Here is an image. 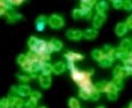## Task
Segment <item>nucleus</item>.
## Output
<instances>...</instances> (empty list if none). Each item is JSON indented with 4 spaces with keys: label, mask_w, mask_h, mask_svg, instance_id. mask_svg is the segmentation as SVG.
I'll list each match as a JSON object with an SVG mask.
<instances>
[{
    "label": "nucleus",
    "mask_w": 132,
    "mask_h": 108,
    "mask_svg": "<svg viewBox=\"0 0 132 108\" xmlns=\"http://www.w3.org/2000/svg\"><path fill=\"white\" fill-rule=\"evenodd\" d=\"M71 73V78L75 83H77V85L80 86L81 90H84V91H88L89 93H91L95 87H94V84L91 83V76L94 73L92 70L90 71H80L78 69L75 67L74 70L70 71Z\"/></svg>",
    "instance_id": "f257e3e1"
},
{
    "label": "nucleus",
    "mask_w": 132,
    "mask_h": 108,
    "mask_svg": "<svg viewBox=\"0 0 132 108\" xmlns=\"http://www.w3.org/2000/svg\"><path fill=\"white\" fill-rule=\"evenodd\" d=\"M48 23H49V26L52 28H54V29H59V28L63 27V25H64V21H63L62 16H60V15H56V14H53L52 16L48 19Z\"/></svg>",
    "instance_id": "f03ea898"
},
{
    "label": "nucleus",
    "mask_w": 132,
    "mask_h": 108,
    "mask_svg": "<svg viewBox=\"0 0 132 108\" xmlns=\"http://www.w3.org/2000/svg\"><path fill=\"white\" fill-rule=\"evenodd\" d=\"M64 57L67 59V63H76V62L83 61L84 56L82 54H78V52H74V51H68L67 54H64Z\"/></svg>",
    "instance_id": "7ed1b4c3"
},
{
    "label": "nucleus",
    "mask_w": 132,
    "mask_h": 108,
    "mask_svg": "<svg viewBox=\"0 0 132 108\" xmlns=\"http://www.w3.org/2000/svg\"><path fill=\"white\" fill-rule=\"evenodd\" d=\"M8 101H10V108H22L25 102L20 96H15V98H10L8 96Z\"/></svg>",
    "instance_id": "20e7f679"
},
{
    "label": "nucleus",
    "mask_w": 132,
    "mask_h": 108,
    "mask_svg": "<svg viewBox=\"0 0 132 108\" xmlns=\"http://www.w3.org/2000/svg\"><path fill=\"white\" fill-rule=\"evenodd\" d=\"M67 37L69 40H72V41L81 40L83 37V32H81L78 29H69L67 32Z\"/></svg>",
    "instance_id": "39448f33"
},
{
    "label": "nucleus",
    "mask_w": 132,
    "mask_h": 108,
    "mask_svg": "<svg viewBox=\"0 0 132 108\" xmlns=\"http://www.w3.org/2000/svg\"><path fill=\"white\" fill-rule=\"evenodd\" d=\"M105 20H106L105 14H100V13H97V14L95 15V17H94L92 25H94L95 28H101L103 26V23L105 22Z\"/></svg>",
    "instance_id": "423d86ee"
},
{
    "label": "nucleus",
    "mask_w": 132,
    "mask_h": 108,
    "mask_svg": "<svg viewBox=\"0 0 132 108\" xmlns=\"http://www.w3.org/2000/svg\"><path fill=\"white\" fill-rule=\"evenodd\" d=\"M126 76H129V72L124 69L123 66H116L113 70V77L118 79H124Z\"/></svg>",
    "instance_id": "0eeeda50"
},
{
    "label": "nucleus",
    "mask_w": 132,
    "mask_h": 108,
    "mask_svg": "<svg viewBox=\"0 0 132 108\" xmlns=\"http://www.w3.org/2000/svg\"><path fill=\"white\" fill-rule=\"evenodd\" d=\"M67 70V65L63 62H57L53 65V73L55 74H61Z\"/></svg>",
    "instance_id": "6e6552de"
},
{
    "label": "nucleus",
    "mask_w": 132,
    "mask_h": 108,
    "mask_svg": "<svg viewBox=\"0 0 132 108\" xmlns=\"http://www.w3.org/2000/svg\"><path fill=\"white\" fill-rule=\"evenodd\" d=\"M16 92L19 96H28L32 93V90L29 89V86L27 85H20L16 87Z\"/></svg>",
    "instance_id": "1a4fd4ad"
},
{
    "label": "nucleus",
    "mask_w": 132,
    "mask_h": 108,
    "mask_svg": "<svg viewBox=\"0 0 132 108\" xmlns=\"http://www.w3.org/2000/svg\"><path fill=\"white\" fill-rule=\"evenodd\" d=\"M47 22H48L47 17H46L45 15H40V16L36 19V30H39V32L45 30Z\"/></svg>",
    "instance_id": "9d476101"
},
{
    "label": "nucleus",
    "mask_w": 132,
    "mask_h": 108,
    "mask_svg": "<svg viewBox=\"0 0 132 108\" xmlns=\"http://www.w3.org/2000/svg\"><path fill=\"white\" fill-rule=\"evenodd\" d=\"M39 79H40V85L42 89H49L50 85H52V78H50V76H40L39 77Z\"/></svg>",
    "instance_id": "9b49d317"
},
{
    "label": "nucleus",
    "mask_w": 132,
    "mask_h": 108,
    "mask_svg": "<svg viewBox=\"0 0 132 108\" xmlns=\"http://www.w3.org/2000/svg\"><path fill=\"white\" fill-rule=\"evenodd\" d=\"M49 45H50V48H52L53 52L54 51H60V50L62 49V42L57 38H52L50 40Z\"/></svg>",
    "instance_id": "f8f14e48"
},
{
    "label": "nucleus",
    "mask_w": 132,
    "mask_h": 108,
    "mask_svg": "<svg viewBox=\"0 0 132 108\" xmlns=\"http://www.w3.org/2000/svg\"><path fill=\"white\" fill-rule=\"evenodd\" d=\"M6 16H7V21L10 23H14L15 21L22 19V16H21L19 13H16V12H7Z\"/></svg>",
    "instance_id": "ddd939ff"
},
{
    "label": "nucleus",
    "mask_w": 132,
    "mask_h": 108,
    "mask_svg": "<svg viewBox=\"0 0 132 108\" xmlns=\"http://www.w3.org/2000/svg\"><path fill=\"white\" fill-rule=\"evenodd\" d=\"M50 73H53V65H52V64H50V63L42 64L40 76H50Z\"/></svg>",
    "instance_id": "4468645a"
},
{
    "label": "nucleus",
    "mask_w": 132,
    "mask_h": 108,
    "mask_svg": "<svg viewBox=\"0 0 132 108\" xmlns=\"http://www.w3.org/2000/svg\"><path fill=\"white\" fill-rule=\"evenodd\" d=\"M95 5H96V3L92 1V0H82V1H81V9L91 11V8Z\"/></svg>",
    "instance_id": "2eb2a0df"
},
{
    "label": "nucleus",
    "mask_w": 132,
    "mask_h": 108,
    "mask_svg": "<svg viewBox=\"0 0 132 108\" xmlns=\"http://www.w3.org/2000/svg\"><path fill=\"white\" fill-rule=\"evenodd\" d=\"M108 8H109V6H108L106 1H98L96 4V9H97V13H100V14H104L108 11Z\"/></svg>",
    "instance_id": "dca6fc26"
},
{
    "label": "nucleus",
    "mask_w": 132,
    "mask_h": 108,
    "mask_svg": "<svg viewBox=\"0 0 132 108\" xmlns=\"http://www.w3.org/2000/svg\"><path fill=\"white\" fill-rule=\"evenodd\" d=\"M119 48L122 50H124V51H126V52H130L132 50V42L130 41V40H123L122 42H120V45H119Z\"/></svg>",
    "instance_id": "f3484780"
},
{
    "label": "nucleus",
    "mask_w": 132,
    "mask_h": 108,
    "mask_svg": "<svg viewBox=\"0 0 132 108\" xmlns=\"http://www.w3.org/2000/svg\"><path fill=\"white\" fill-rule=\"evenodd\" d=\"M126 33H127V27L125 23L120 22L116 26V34H117L118 36H123V35H125Z\"/></svg>",
    "instance_id": "a211bd4d"
},
{
    "label": "nucleus",
    "mask_w": 132,
    "mask_h": 108,
    "mask_svg": "<svg viewBox=\"0 0 132 108\" xmlns=\"http://www.w3.org/2000/svg\"><path fill=\"white\" fill-rule=\"evenodd\" d=\"M97 35H98V33L95 29H87L83 33V37L87 40H94L97 37Z\"/></svg>",
    "instance_id": "6ab92c4d"
},
{
    "label": "nucleus",
    "mask_w": 132,
    "mask_h": 108,
    "mask_svg": "<svg viewBox=\"0 0 132 108\" xmlns=\"http://www.w3.org/2000/svg\"><path fill=\"white\" fill-rule=\"evenodd\" d=\"M112 63H113V59L110 58V57H108V56H104L103 59L100 61V65L102 67H110L112 65Z\"/></svg>",
    "instance_id": "aec40b11"
},
{
    "label": "nucleus",
    "mask_w": 132,
    "mask_h": 108,
    "mask_svg": "<svg viewBox=\"0 0 132 108\" xmlns=\"http://www.w3.org/2000/svg\"><path fill=\"white\" fill-rule=\"evenodd\" d=\"M91 56L94 57V58L96 59V61L100 62L101 59H103V57L105 56L104 52H103V50H100V49H95V50H92L91 52Z\"/></svg>",
    "instance_id": "412c9836"
},
{
    "label": "nucleus",
    "mask_w": 132,
    "mask_h": 108,
    "mask_svg": "<svg viewBox=\"0 0 132 108\" xmlns=\"http://www.w3.org/2000/svg\"><path fill=\"white\" fill-rule=\"evenodd\" d=\"M106 81H98V83H96L95 85H94V87H95V91H97L98 93H101V92H105V87H106Z\"/></svg>",
    "instance_id": "4be33fe9"
},
{
    "label": "nucleus",
    "mask_w": 132,
    "mask_h": 108,
    "mask_svg": "<svg viewBox=\"0 0 132 108\" xmlns=\"http://www.w3.org/2000/svg\"><path fill=\"white\" fill-rule=\"evenodd\" d=\"M26 57H27V61L30 62V63H34V62H37V57H39V54H36V52L32 51L30 50L29 52H28L27 55H26Z\"/></svg>",
    "instance_id": "5701e85b"
},
{
    "label": "nucleus",
    "mask_w": 132,
    "mask_h": 108,
    "mask_svg": "<svg viewBox=\"0 0 132 108\" xmlns=\"http://www.w3.org/2000/svg\"><path fill=\"white\" fill-rule=\"evenodd\" d=\"M49 59H50V55H47V54H41L37 57V62L41 64L49 63Z\"/></svg>",
    "instance_id": "b1692460"
},
{
    "label": "nucleus",
    "mask_w": 132,
    "mask_h": 108,
    "mask_svg": "<svg viewBox=\"0 0 132 108\" xmlns=\"http://www.w3.org/2000/svg\"><path fill=\"white\" fill-rule=\"evenodd\" d=\"M113 83V85H115V87H116V90H117V92L118 91H120V90H123V79H118V78H115V80L112 81Z\"/></svg>",
    "instance_id": "393cba45"
},
{
    "label": "nucleus",
    "mask_w": 132,
    "mask_h": 108,
    "mask_svg": "<svg viewBox=\"0 0 132 108\" xmlns=\"http://www.w3.org/2000/svg\"><path fill=\"white\" fill-rule=\"evenodd\" d=\"M37 41H39V38H36L35 36H32L29 40H28V45H29V49H30V50L34 49V47L36 45Z\"/></svg>",
    "instance_id": "a878e982"
},
{
    "label": "nucleus",
    "mask_w": 132,
    "mask_h": 108,
    "mask_svg": "<svg viewBox=\"0 0 132 108\" xmlns=\"http://www.w3.org/2000/svg\"><path fill=\"white\" fill-rule=\"evenodd\" d=\"M69 107L70 108H80V102H78L77 99H75V98L69 99Z\"/></svg>",
    "instance_id": "bb28decb"
},
{
    "label": "nucleus",
    "mask_w": 132,
    "mask_h": 108,
    "mask_svg": "<svg viewBox=\"0 0 132 108\" xmlns=\"http://www.w3.org/2000/svg\"><path fill=\"white\" fill-rule=\"evenodd\" d=\"M105 92L106 93H110V92H117V90H116L115 85H113V83H108L106 84V87H105Z\"/></svg>",
    "instance_id": "cd10ccee"
},
{
    "label": "nucleus",
    "mask_w": 132,
    "mask_h": 108,
    "mask_svg": "<svg viewBox=\"0 0 132 108\" xmlns=\"http://www.w3.org/2000/svg\"><path fill=\"white\" fill-rule=\"evenodd\" d=\"M16 77L19 78V80L23 81V83H27V81H29L30 79H32V78H30L29 74H22V73H19Z\"/></svg>",
    "instance_id": "c85d7f7f"
},
{
    "label": "nucleus",
    "mask_w": 132,
    "mask_h": 108,
    "mask_svg": "<svg viewBox=\"0 0 132 108\" xmlns=\"http://www.w3.org/2000/svg\"><path fill=\"white\" fill-rule=\"evenodd\" d=\"M23 107H25V108H35V107H36V101H34V100H32V99H29V100H27V101L25 102Z\"/></svg>",
    "instance_id": "c756f323"
},
{
    "label": "nucleus",
    "mask_w": 132,
    "mask_h": 108,
    "mask_svg": "<svg viewBox=\"0 0 132 108\" xmlns=\"http://www.w3.org/2000/svg\"><path fill=\"white\" fill-rule=\"evenodd\" d=\"M29 99H32V100H34V101H39L41 99V93L40 92H37V91H35V92H32L30 93V98Z\"/></svg>",
    "instance_id": "7c9ffc66"
},
{
    "label": "nucleus",
    "mask_w": 132,
    "mask_h": 108,
    "mask_svg": "<svg viewBox=\"0 0 132 108\" xmlns=\"http://www.w3.org/2000/svg\"><path fill=\"white\" fill-rule=\"evenodd\" d=\"M21 66H22V70L25 72H28V73L30 74V71H32V63H30V62H26L25 64H23V65H21Z\"/></svg>",
    "instance_id": "2f4dec72"
},
{
    "label": "nucleus",
    "mask_w": 132,
    "mask_h": 108,
    "mask_svg": "<svg viewBox=\"0 0 132 108\" xmlns=\"http://www.w3.org/2000/svg\"><path fill=\"white\" fill-rule=\"evenodd\" d=\"M80 96L83 99V100H89L90 99V93L88 91H84V90H80Z\"/></svg>",
    "instance_id": "473e14b6"
},
{
    "label": "nucleus",
    "mask_w": 132,
    "mask_h": 108,
    "mask_svg": "<svg viewBox=\"0 0 132 108\" xmlns=\"http://www.w3.org/2000/svg\"><path fill=\"white\" fill-rule=\"evenodd\" d=\"M0 108H10V101L8 98H3L0 100Z\"/></svg>",
    "instance_id": "72a5a7b5"
},
{
    "label": "nucleus",
    "mask_w": 132,
    "mask_h": 108,
    "mask_svg": "<svg viewBox=\"0 0 132 108\" xmlns=\"http://www.w3.org/2000/svg\"><path fill=\"white\" fill-rule=\"evenodd\" d=\"M72 17H74L75 20H78L82 17V9H74L72 11Z\"/></svg>",
    "instance_id": "f704fd0d"
},
{
    "label": "nucleus",
    "mask_w": 132,
    "mask_h": 108,
    "mask_svg": "<svg viewBox=\"0 0 132 108\" xmlns=\"http://www.w3.org/2000/svg\"><path fill=\"white\" fill-rule=\"evenodd\" d=\"M7 12L8 11L6 9V7H5V1H1V0H0V16L6 15Z\"/></svg>",
    "instance_id": "c9c22d12"
},
{
    "label": "nucleus",
    "mask_w": 132,
    "mask_h": 108,
    "mask_svg": "<svg viewBox=\"0 0 132 108\" xmlns=\"http://www.w3.org/2000/svg\"><path fill=\"white\" fill-rule=\"evenodd\" d=\"M16 62H18V64L23 65V64L27 62V57H26V55H19L18 58H16Z\"/></svg>",
    "instance_id": "e433bc0d"
},
{
    "label": "nucleus",
    "mask_w": 132,
    "mask_h": 108,
    "mask_svg": "<svg viewBox=\"0 0 132 108\" xmlns=\"http://www.w3.org/2000/svg\"><path fill=\"white\" fill-rule=\"evenodd\" d=\"M123 8L126 11H131L132 9V1H130V0L123 1Z\"/></svg>",
    "instance_id": "4c0bfd02"
},
{
    "label": "nucleus",
    "mask_w": 132,
    "mask_h": 108,
    "mask_svg": "<svg viewBox=\"0 0 132 108\" xmlns=\"http://www.w3.org/2000/svg\"><path fill=\"white\" fill-rule=\"evenodd\" d=\"M90 99H91V100H94V101H97L98 99H100V93H98L97 91H95V90H94V91L90 93Z\"/></svg>",
    "instance_id": "58836bf2"
},
{
    "label": "nucleus",
    "mask_w": 132,
    "mask_h": 108,
    "mask_svg": "<svg viewBox=\"0 0 132 108\" xmlns=\"http://www.w3.org/2000/svg\"><path fill=\"white\" fill-rule=\"evenodd\" d=\"M112 5H113L115 8L119 9V8H123V1H120V0H113V1H112Z\"/></svg>",
    "instance_id": "ea45409f"
},
{
    "label": "nucleus",
    "mask_w": 132,
    "mask_h": 108,
    "mask_svg": "<svg viewBox=\"0 0 132 108\" xmlns=\"http://www.w3.org/2000/svg\"><path fill=\"white\" fill-rule=\"evenodd\" d=\"M106 94H108L109 100H117V98H118L117 92H110V93H106Z\"/></svg>",
    "instance_id": "a19ab883"
},
{
    "label": "nucleus",
    "mask_w": 132,
    "mask_h": 108,
    "mask_svg": "<svg viewBox=\"0 0 132 108\" xmlns=\"http://www.w3.org/2000/svg\"><path fill=\"white\" fill-rule=\"evenodd\" d=\"M15 96H19L18 95V92H16V87L12 86V89H11V91H10V98H15Z\"/></svg>",
    "instance_id": "79ce46f5"
},
{
    "label": "nucleus",
    "mask_w": 132,
    "mask_h": 108,
    "mask_svg": "<svg viewBox=\"0 0 132 108\" xmlns=\"http://www.w3.org/2000/svg\"><path fill=\"white\" fill-rule=\"evenodd\" d=\"M91 11H84L82 9V17H85V19H90L91 17Z\"/></svg>",
    "instance_id": "37998d69"
},
{
    "label": "nucleus",
    "mask_w": 132,
    "mask_h": 108,
    "mask_svg": "<svg viewBox=\"0 0 132 108\" xmlns=\"http://www.w3.org/2000/svg\"><path fill=\"white\" fill-rule=\"evenodd\" d=\"M125 25H126L127 29H129V28H130V29H132V15L127 17V20H126V22H125Z\"/></svg>",
    "instance_id": "c03bdc74"
},
{
    "label": "nucleus",
    "mask_w": 132,
    "mask_h": 108,
    "mask_svg": "<svg viewBox=\"0 0 132 108\" xmlns=\"http://www.w3.org/2000/svg\"><path fill=\"white\" fill-rule=\"evenodd\" d=\"M12 3V6L14 5V6H20L21 4H22V1H19V0H15V1H11Z\"/></svg>",
    "instance_id": "a18cd8bd"
},
{
    "label": "nucleus",
    "mask_w": 132,
    "mask_h": 108,
    "mask_svg": "<svg viewBox=\"0 0 132 108\" xmlns=\"http://www.w3.org/2000/svg\"><path fill=\"white\" fill-rule=\"evenodd\" d=\"M129 76H132V69H131V71H129Z\"/></svg>",
    "instance_id": "49530a36"
},
{
    "label": "nucleus",
    "mask_w": 132,
    "mask_h": 108,
    "mask_svg": "<svg viewBox=\"0 0 132 108\" xmlns=\"http://www.w3.org/2000/svg\"><path fill=\"white\" fill-rule=\"evenodd\" d=\"M129 107H130V108H132V102L130 103V106H129Z\"/></svg>",
    "instance_id": "de8ad7c7"
},
{
    "label": "nucleus",
    "mask_w": 132,
    "mask_h": 108,
    "mask_svg": "<svg viewBox=\"0 0 132 108\" xmlns=\"http://www.w3.org/2000/svg\"><path fill=\"white\" fill-rule=\"evenodd\" d=\"M97 108H105V107H103V106H100V107H97Z\"/></svg>",
    "instance_id": "09e8293b"
},
{
    "label": "nucleus",
    "mask_w": 132,
    "mask_h": 108,
    "mask_svg": "<svg viewBox=\"0 0 132 108\" xmlns=\"http://www.w3.org/2000/svg\"><path fill=\"white\" fill-rule=\"evenodd\" d=\"M40 108H47V107H40Z\"/></svg>",
    "instance_id": "8fccbe9b"
}]
</instances>
